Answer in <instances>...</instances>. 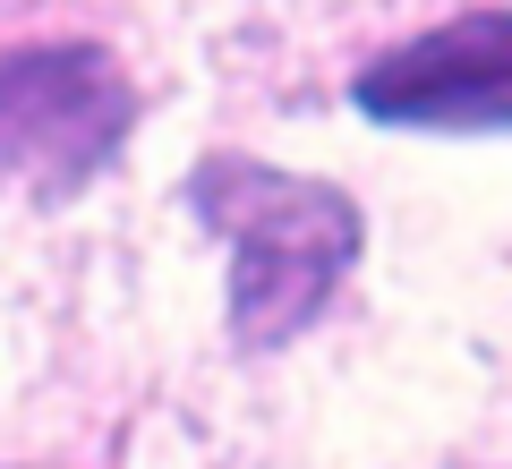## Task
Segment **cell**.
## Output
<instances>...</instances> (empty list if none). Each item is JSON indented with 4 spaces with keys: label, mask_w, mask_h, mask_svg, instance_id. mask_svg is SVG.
Returning <instances> with one entry per match:
<instances>
[{
    "label": "cell",
    "mask_w": 512,
    "mask_h": 469,
    "mask_svg": "<svg viewBox=\"0 0 512 469\" xmlns=\"http://www.w3.org/2000/svg\"><path fill=\"white\" fill-rule=\"evenodd\" d=\"M188 205L231 248V333L248 350H274L299 325H316V307L342 290L367 239L359 205L342 188L274 171L256 154H214L188 180Z\"/></svg>",
    "instance_id": "obj_1"
},
{
    "label": "cell",
    "mask_w": 512,
    "mask_h": 469,
    "mask_svg": "<svg viewBox=\"0 0 512 469\" xmlns=\"http://www.w3.org/2000/svg\"><path fill=\"white\" fill-rule=\"evenodd\" d=\"M137 128V86L103 43L0 52V180L26 197H77Z\"/></svg>",
    "instance_id": "obj_2"
},
{
    "label": "cell",
    "mask_w": 512,
    "mask_h": 469,
    "mask_svg": "<svg viewBox=\"0 0 512 469\" xmlns=\"http://www.w3.org/2000/svg\"><path fill=\"white\" fill-rule=\"evenodd\" d=\"M350 103L384 128H512V9H470L367 60Z\"/></svg>",
    "instance_id": "obj_3"
}]
</instances>
